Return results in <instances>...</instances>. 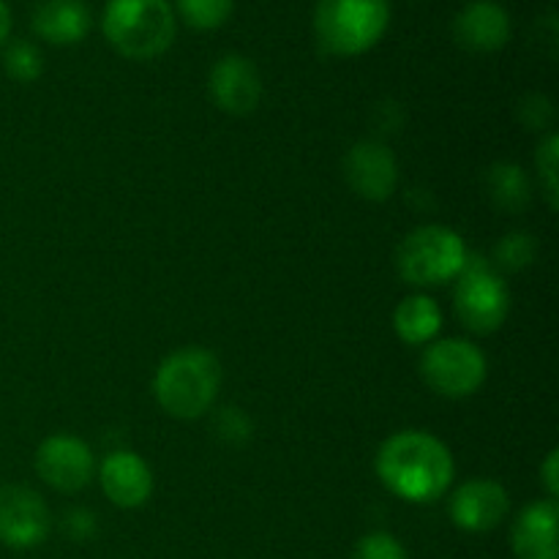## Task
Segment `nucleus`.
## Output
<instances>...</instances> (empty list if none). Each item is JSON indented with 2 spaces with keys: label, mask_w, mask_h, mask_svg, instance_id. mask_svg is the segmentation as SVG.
Here are the masks:
<instances>
[{
  "label": "nucleus",
  "mask_w": 559,
  "mask_h": 559,
  "mask_svg": "<svg viewBox=\"0 0 559 559\" xmlns=\"http://www.w3.org/2000/svg\"><path fill=\"white\" fill-rule=\"evenodd\" d=\"M453 475L451 451L429 431H399L377 451V478L407 502L440 500L451 489Z\"/></svg>",
  "instance_id": "f257e3e1"
},
{
  "label": "nucleus",
  "mask_w": 559,
  "mask_h": 559,
  "mask_svg": "<svg viewBox=\"0 0 559 559\" xmlns=\"http://www.w3.org/2000/svg\"><path fill=\"white\" fill-rule=\"evenodd\" d=\"M222 388V364L202 347L175 349L158 364L153 393L158 407L178 420H197L213 407Z\"/></svg>",
  "instance_id": "f03ea898"
},
{
  "label": "nucleus",
  "mask_w": 559,
  "mask_h": 559,
  "mask_svg": "<svg viewBox=\"0 0 559 559\" xmlns=\"http://www.w3.org/2000/svg\"><path fill=\"white\" fill-rule=\"evenodd\" d=\"M102 31L123 58L153 60L173 47L178 20L169 0H107Z\"/></svg>",
  "instance_id": "7ed1b4c3"
},
{
  "label": "nucleus",
  "mask_w": 559,
  "mask_h": 559,
  "mask_svg": "<svg viewBox=\"0 0 559 559\" xmlns=\"http://www.w3.org/2000/svg\"><path fill=\"white\" fill-rule=\"evenodd\" d=\"M391 25L388 0H317L314 36L333 58H358L380 44Z\"/></svg>",
  "instance_id": "20e7f679"
},
{
  "label": "nucleus",
  "mask_w": 559,
  "mask_h": 559,
  "mask_svg": "<svg viewBox=\"0 0 559 559\" xmlns=\"http://www.w3.org/2000/svg\"><path fill=\"white\" fill-rule=\"evenodd\" d=\"M467 257L469 251L462 235L442 224H426L399 243L396 267L399 276L413 287H440L445 282H456L467 265Z\"/></svg>",
  "instance_id": "39448f33"
},
{
  "label": "nucleus",
  "mask_w": 559,
  "mask_h": 559,
  "mask_svg": "<svg viewBox=\"0 0 559 559\" xmlns=\"http://www.w3.org/2000/svg\"><path fill=\"white\" fill-rule=\"evenodd\" d=\"M453 304H456L462 325L486 336L506 325L508 314H511V289L489 262L480 257H467V265L456 278Z\"/></svg>",
  "instance_id": "423d86ee"
},
{
  "label": "nucleus",
  "mask_w": 559,
  "mask_h": 559,
  "mask_svg": "<svg viewBox=\"0 0 559 559\" xmlns=\"http://www.w3.org/2000/svg\"><path fill=\"white\" fill-rule=\"evenodd\" d=\"M489 374L486 355L467 338L431 342L420 355V377L442 399H467Z\"/></svg>",
  "instance_id": "0eeeda50"
},
{
  "label": "nucleus",
  "mask_w": 559,
  "mask_h": 559,
  "mask_svg": "<svg viewBox=\"0 0 559 559\" xmlns=\"http://www.w3.org/2000/svg\"><path fill=\"white\" fill-rule=\"evenodd\" d=\"M52 516L38 491L27 486L0 489V544L9 549H36L47 540Z\"/></svg>",
  "instance_id": "6e6552de"
},
{
  "label": "nucleus",
  "mask_w": 559,
  "mask_h": 559,
  "mask_svg": "<svg viewBox=\"0 0 559 559\" xmlns=\"http://www.w3.org/2000/svg\"><path fill=\"white\" fill-rule=\"evenodd\" d=\"M36 473L55 491L74 495L85 489L96 475V456L80 437L52 435L38 445Z\"/></svg>",
  "instance_id": "1a4fd4ad"
},
{
  "label": "nucleus",
  "mask_w": 559,
  "mask_h": 559,
  "mask_svg": "<svg viewBox=\"0 0 559 559\" xmlns=\"http://www.w3.org/2000/svg\"><path fill=\"white\" fill-rule=\"evenodd\" d=\"M207 91L213 104L227 115H249L260 107L262 76L254 60L229 52L213 63L207 76Z\"/></svg>",
  "instance_id": "9d476101"
},
{
  "label": "nucleus",
  "mask_w": 559,
  "mask_h": 559,
  "mask_svg": "<svg viewBox=\"0 0 559 559\" xmlns=\"http://www.w3.org/2000/svg\"><path fill=\"white\" fill-rule=\"evenodd\" d=\"M344 178L349 189L369 202H385L396 191L399 164L391 147L377 140L355 142L344 158Z\"/></svg>",
  "instance_id": "9b49d317"
},
{
  "label": "nucleus",
  "mask_w": 559,
  "mask_h": 559,
  "mask_svg": "<svg viewBox=\"0 0 559 559\" xmlns=\"http://www.w3.org/2000/svg\"><path fill=\"white\" fill-rule=\"evenodd\" d=\"M511 511L506 486L489 478H475L459 486L451 497V519L464 533H489L500 527Z\"/></svg>",
  "instance_id": "f8f14e48"
},
{
  "label": "nucleus",
  "mask_w": 559,
  "mask_h": 559,
  "mask_svg": "<svg viewBox=\"0 0 559 559\" xmlns=\"http://www.w3.org/2000/svg\"><path fill=\"white\" fill-rule=\"evenodd\" d=\"M511 14L497 0H469L453 20V38L467 52H500L511 41Z\"/></svg>",
  "instance_id": "ddd939ff"
},
{
  "label": "nucleus",
  "mask_w": 559,
  "mask_h": 559,
  "mask_svg": "<svg viewBox=\"0 0 559 559\" xmlns=\"http://www.w3.org/2000/svg\"><path fill=\"white\" fill-rule=\"evenodd\" d=\"M98 478H102V489L107 500L112 506L126 508V511L142 508L153 495L151 467L145 464V459L131 451L109 453L102 462Z\"/></svg>",
  "instance_id": "4468645a"
},
{
  "label": "nucleus",
  "mask_w": 559,
  "mask_h": 559,
  "mask_svg": "<svg viewBox=\"0 0 559 559\" xmlns=\"http://www.w3.org/2000/svg\"><path fill=\"white\" fill-rule=\"evenodd\" d=\"M557 522V500L546 497V500L530 502L519 513L516 524L511 530V546L516 559H559Z\"/></svg>",
  "instance_id": "2eb2a0df"
},
{
  "label": "nucleus",
  "mask_w": 559,
  "mask_h": 559,
  "mask_svg": "<svg viewBox=\"0 0 559 559\" xmlns=\"http://www.w3.org/2000/svg\"><path fill=\"white\" fill-rule=\"evenodd\" d=\"M33 33L55 47L80 44L91 33L93 14L85 0H41L31 16Z\"/></svg>",
  "instance_id": "dca6fc26"
},
{
  "label": "nucleus",
  "mask_w": 559,
  "mask_h": 559,
  "mask_svg": "<svg viewBox=\"0 0 559 559\" xmlns=\"http://www.w3.org/2000/svg\"><path fill=\"white\" fill-rule=\"evenodd\" d=\"M393 328L404 344H431L442 328V309L429 295H409L393 311Z\"/></svg>",
  "instance_id": "f3484780"
},
{
  "label": "nucleus",
  "mask_w": 559,
  "mask_h": 559,
  "mask_svg": "<svg viewBox=\"0 0 559 559\" xmlns=\"http://www.w3.org/2000/svg\"><path fill=\"white\" fill-rule=\"evenodd\" d=\"M484 183L486 194H489V200L495 202L500 211L519 213L530 205V200H533V186H530L527 173H524L519 164H491V167L486 169Z\"/></svg>",
  "instance_id": "a211bd4d"
},
{
  "label": "nucleus",
  "mask_w": 559,
  "mask_h": 559,
  "mask_svg": "<svg viewBox=\"0 0 559 559\" xmlns=\"http://www.w3.org/2000/svg\"><path fill=\"white\" fill-rule=\"evenodd\" d=\"M235 0H175L180 20L194 31H216L233 16Z\"/></svg>",
  "instance_id": "6ab92c4d"
},
{
  "label": "nucleus",
  "mask_w": 559,
  "mask_h": 559,
  "mask_svg": "<svg viewBox=\"0 0 559 559\" xmlns=\"http://www.w3.org/2000/svg\"><path fill=\"white\" fill-rule=\"evenodd\" d=\"M3 69L11 80L22 82V85H27V82H36L44 71L41 49H38L36 44L25 41V38H20V41H11L3 52Z\"/></svg>",
  "instance_id": "aec40b11"
},
{
  "label": "nucleus",
  "mask_w": 559,
  "mask_h": 559,
  "mask_svg": "<svg viewBox=\"0 0 559 559\" xmlns=\"http://www.w3.org/2000/svg\"><path fill=\"white\" fill-rule=\"evenodd\" d=\"M535 254H538V243L530 233H511L497 243L495 257H497V265L508 273H516L524 271L535 262Z\"/></svg>",
  "instance_id": "412c9836"
},
{
  "label": "nucleus",
  "mask_w": 559,
  "mask_h": 559,
  "mask_svg": "<svg viewBox=\"0 0 559 559\" xmlns=\"http://www.w3.org/2000/svg\"><path fill=\"white\" fill-rule=\"evenodd\" d=\"M535 164H538V178L540 186H544V197L549 202L551 211H557V194H559V183H557V167H559V136L551 131L546 134V140L540 142L538 156H535Z\"/></svg>",
  "instance_id": "4be33fe9"
},
{
  "label": "nucleus",
  "mask_w": 559,
  "mask_h": 559,
  "mask_svg": "<svg viewBox=\"0 0 559 559\" xmlns=\"http://www.w3.org/2000/svg\"><path fill=\"white\" fill-rule=\"evenodd\" d=\"M216 437L227 445H246L251 440V420L243 409L238 407H227L216 415Z\"/></svg>",
  "instance_id": "5701e85b"
},
{
  "label": "nucleus",
  "mask_w": 559,
  "mask_h": 559,
  "mask_svg": "<svg viewBox=\"0 0 559 559\" xmlns=\"http://www.w3.org/2000/svg\"><path fill=\"white\" fill-rule=\"evenodd\" d=\"M353 559H407V551L393 535L371 533L358 540Z\"/></svg>",
  "instance_id": "b1692460"
},
{
  "label": "nucleus",
  "mask_w": 559,
  "mask_h": 559,
  "mask_svg": "<svg viewBox=\"0 0 559 559\" xmlns=\"http://www.w3.org/2000/svg\"><path fill=\"white\" fill-rule=\"evenodd\" d=\"M519 118L527 126L530 131H544L546 126L555 118V109H551V102L540 93H530L522 104H519Z\"/></svg>",
  "instance_id": "393cba45"
},
{
  "label": "nucleus",
  "mask_w": 559,
  "mask_h": 559,
  "mask_svg": "<svg viewBox=\"0 0 559 559\" xmlns=\"http://www.w3.org/2000/svg\"><path fill=\"white\" fill-rule=\"evenodd\" d=\"M63 530L71 540H87L96 535V516L87 508H71L63 516Z\"/></svg>",
  "instance_id": "a878e982"
},
{
  "label": "nucleus",
  "mask_w": 559,
  "mask_h": 559,
  "mask_svg": "<svg viewBox=\"0 0 559 559\" xmlns=\"http://www.w3.org/2000/svg\"><path fill=\"white\" fill-rule=\"evenodd\" d=\"M540 478H544L549 500H557L559 495V453L557 451H551L549 456H546V462L540 464Z\"/></svg>",
  "instance_id": "bb28decb"
},
{
  "label": "nucleus",
  "mask_w": 559,
  "mask_h": 559,
  "mask_svg": "<svg viewBox=\"0 0 559 559\" xmlns=\"http://www.w3.org/2000/svg\"><path fill=\"white\" fill-rule=\"evenodd\" d=\"M9 33H11V9L5 0H0V44L9 38Z\"/></svg>",
  "instance_id": "cd10ccee"
}]
</instances>
